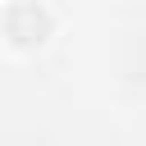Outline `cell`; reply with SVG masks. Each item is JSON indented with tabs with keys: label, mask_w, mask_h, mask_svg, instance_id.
<instances>
[{
	"label": "cell",
	"mask_w": 146,
	"mask_h": 146,
	"mask_svg": "<svg viewBox=\"0 0 146 146\" xmlns=\"http://www.w3.org/2000/svg\"><path fill=\"white\" fill-rule=\"evenodd\" d=\"M5 32L14 46H41L50 36V14L36 5V0H18L5 9Z\"/></svg>",
	"instance_id": "6da1fadb"
}]
</instances>
